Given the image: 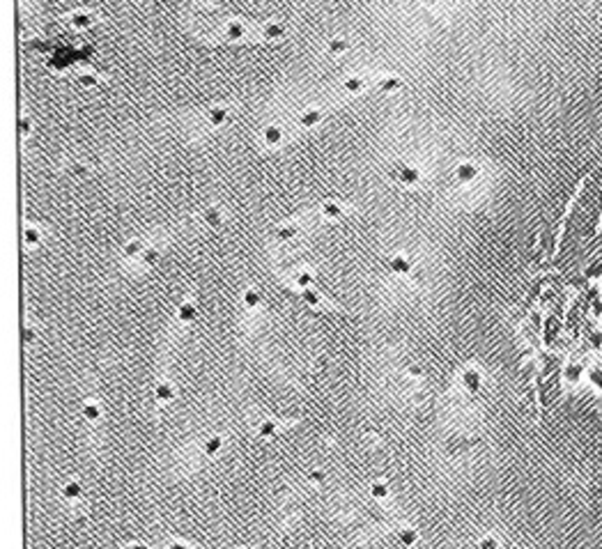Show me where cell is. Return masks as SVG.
<instances>
[{"label":"cell","mask_w":602,"mask_h":549,"mask_svg":"<svg viewBox=\"0 0 602 549\" xmlns=\"http://www.w3.org/2000/svg\"><path fill=\"white\" fill-rule=\"evenodd\" d=\"M370 494H372L375 499H386V497H389V487H386L384 482H372Z\"/></svg>","instance_id":"cell-28"},{"label":"cell","mask_w":602,"mask_h":549,"mask_svg":"<svg viewBox=\"0 0 602 549\" xmlns=\"http://www.w3.org/2000/svg\"><path fill=\"white\" fill-rule=\"evenodd\" d=\"M196 317H198V308H196V303H191V301H186V303H182V306H180V322L188 324V322H193Z\"/></svg>","instance_id":"cell-12"},{"label":"cell","mask_w":602,"mask_h":549,"mask_svg":"<svg viewBox=\"0 0 602 549\" xmlns=\"http://www.w3.org/2000/svg\"><path fill=\"white\" fill-rule=\"evenodd\" d=\"M65 21H67L74 30H88V28H92L99 19L94 14H90V12H74V14L65 16Z\"/></svg>","instance_id":"cell-4"},{"label":"cell","mask_w":602,"mask_h":549,"mask_svg":"<svg viewBox=\"0 0 602 549\" xmlns=\"http://www.w3.org/2000/svg\"><path fill=\"white\" fill-rule=\"evenodd\" d=\"M476 549H499V542L492 538V535H487V538H483L478 545H476Z\"/></svg>","instance_id":"cell-31"},{"label":"cell","mask_w":602,"mask_h":549,"mask_svg":"<svg viewBox=\"0 0 602 549\" xmlns=\"http://www.w3.org/2000/svg\"><path fill=\"white\" fill-rule=\"evenodd\" d=\"M301 299L306 301L308 306H313V308H329V306H324L322 303V297H320V292H315V290H301Z\"/></svg>","instance_id":"cell-11"},{"label":"cell","mask_w":602,"mask_h":549,"mask_svg":"<svg viewBox=\"0 0 602 549\" xmlns=\"http://www.w3.org/2000/svg\"><path fill=\"white\" fill-rule=\"evenodd\" d=\"M313 274L310 271H299V274H294V285L301 287V290H308L310 285H313Z\"/></svg>","instance_id":"cell-18"},{"label":"cell","mask_w":602,"mask_h":549,"mask_svg":"<svg viewBox=\"0 0 602 549\" xmlns=\"http://www.w3.org/2000/svg\"><path fill=\"white\" fill-rule=\"evenodd\" d=\"M257 435L262 436V439L274 436V435H276V423H274V421H262L260 425H257Z\"/></svg>","instance_id":"cell-21"},{"label":"cell","mask_w":602,"mask_h":549,"mask_svg":"<svg viewBox=\"0 0 602 549\" xmlns=\"http://www.w3.org/2000/svg\"><path fill=\"white\" fill-rule=\"evenodd\" d=\"M462 384H464V389L471 393H476L478 389H481V375H478V370L476 368H467L464 372H462Z\"/></svg>","instance_id":"cell-7"},{"label":"cell","mask_w":602,"mask_h":549,"mask_svg":"<svg viewBox=\"0 0 602 549\" xmlns=\"http://www.w3.org/2000/svg\"><path fill=\"white\" fill-rule=\"evenodd\" d=\"M221 444H223L221 436H209V439L205 441V455H209V458L211 455H216V453L221 451Z\"/></svg>","instance_id":"cell-20"},{"label":"cell","mask_w":602,"mask_h":549,"mask_svg":"<svg viewBox=\"0 0 602 549\" xmlns=\"http://www.w3.org/2000/svg\"><path fill=\"white\" fill-rule=\"evenodd\" d=\"M170 549H186V545H182V542H173V545H170Z\"/></svg>","instance_id":"cell-37"},{"label":"cell","mask_w":602,"mask_h":549,"mask_svg":"<svg viewBox=\"0 0 602 549\" xmlns=\"http://www.w3.org/2000/svg\"><path fill=\"white\" fill-rule=\"evenodd\" d=\"M297 232H299V228L297 226H285V228H278L276 230V239L278 241H290L297 237Z\"/></svg>","instance_id":"cell-19"},{"label":"cell","mask_w":602,"mask_h":549,"mask_svg":"<svg viewBox=\"0 0 602 549\" xmlns=\"http://www.w3.org/2000/svg\"><path fill=\"white\" fill-rule=\"evenodd\" d=\"M347 214L345 207H340L338 203H324L322 205V216L324 218H331V221H338Z\"/></svg>","instance_id":"cell-9"},{"label":"cell","mask_w":602,"mask_h":549,"mask_svg":"<svg viewBox=\"0 0 602 549\" xmlns=\"http://www.w3.org/2000/svg\"><path fill=\"white\" fill-rule=\"evenodd\" d=\"M379 88H382V90H386V92H391V90H395V88H400V81H398V78H389V81H382V83H379Z\"/></svg>","instance_id":"cell-32"},{"label":"cell","mask_w":602,"mask_h":549,"mask_svg":"<svg viewBox=\"0 0 602 549\" xmlns=\"http://www.w3.org/2000/svg\"><path fill=\"white\" fill-rule=\"evenodd\" d=\"M83 416L88 418V421H99V416H101V409H99V405L90 402V405H85V407H83Z\"/></svg>","instance_id":"cell-23"},{"label":"cell","mask_w":602,"mask_h":549,"mask_svg":"<svg viewBox=\"0 0 602 549\" xmlns=\"http://www.w3.org/2000/svg\"><path fill=\"white\" fill-rule=\"evenodd\" d=\"M285 143V129L278 127V124H269V127L262 129V145L269 147V150H276L280 145Z\"/></svg>","instance_id":"cell-2"},{"label":"cell","mask_w":602,"mask_h":549,"mask_svg":"<svg viewBox=\"0 0 602 549\" xmlns=\"http://www.w3.org/2000/svg\"><path fill=\"white\" fill-rule=\"evenodd\" d=\"M32 336H35V333H32V329H25V331H23V340H25V343H30Z\"/></svg>","instance_id":"cell-36"},{"label":"cell","mask_w":602,"mask_h":549,"mask_svg":"<svg viewBox=\"0 0 602 549\" xmlns=\"http://www.w3.org/2000/svg\"><path fill=\"white\" fill-rule=\"evenodd\" d=\"M345 48H347V42H343V39H333V42L326 44V51L331 53V55H338V53H343Z\"/></svg>","instance_id":"cell-30"},{"label":"cell","mask_w":602,"mask_h":549,"mask_svg":"<svg viewBox=\"0 0 602 549\" xmlns=\"http://www.w3.org/2000/svg\"><path fill=\"white\" fill-rule=\"evenodd\" d=\"M398 538L405 547H412V545H416V540H418V533H416V528H400Z\"/></svg>","instance_id":"cell-17"},{"label":"cell","mask_w":602,"mask_h":549,"mask_svg":"<svg viewBox=\"0 0 602 549\" xmlns=\"http://www.w3.org/2000/svg\"><path fill=\"white\" fill-rule=\"evenodd\" d=\"M145 241H140V239H134V241H129L127 246H124V255L127 257H140L145 253Z\"/></svg>","instance_id":"cell-14"},{"label":"cell","mask_w":602,"mask_h":549,"mask_svg":"<svg viewBox=\"0 0 602 549\" xmlns=\"http://www.w3.org/2000/svg\"><path fill=\"white\" fill-rule=\"evenodd\" d=\"M74 173L76 175H85V173H88V168L81 166V163H74Z\"/></svg>","instance_id":"cell-35"},{"label":"cell","mask_w":602,"mask_h":549,"mask_svg":"<svg viewBox=\"0 0 602 549\" xmlns=\"http://www.w3.org/2000/svg\"><path fill=\"white\" fill-rule=\"evenodd\" d=\"M28 127H30V120H28V115H23V120H21V134H23V136L28 134V131H30V129H28Z\"/></svg>","instance_id":"cell-34"},{"label":"cell","mask_w":602,"mask_h":549,"mask_svg":"<svg viewBox=\"0 0 602 549\" xmlns=\"http://www.w3.org/2000/svg\"><path fill=\"white\" fill-rule=\"evenodd\" d=\"M458 177L462 182H471L476 177V168L474 166H460L458 168Z\"/></svg>","instance_id":"cell-29"},{"label":"cell","mask_w":602,"mask_h":549,"mask_svg":"<svg viewBox=\"0 0 602 549\" xmlns=\"http://www.w3.org/2000/svg\"><path fill=\"white\" fill-rule=\"evenodd\" d=\"M221 35H223L228 42H241V39L251 37V30L241 21H237V19H228V21L223 23V28H221Z\"/></svg>","instance_id":"cell-1"},{"label":"cell","mask_w":602,"mask_h":549,"mask_svg":"<svg viewBox=\"0 0 602 549\" xmlns=\"http://www.w3.org/2000/svg\"><path fill=\"white\" fill-rule=\"evenodd\" d=\"M308 478H310V482H324V478H326V474L317 469V471H310V474H308Z\"/></svg>","instance_id":"cell-33"},{"label":"cell","mask_w":602,"mask_h":549,"mask_svg":"<svg viewBox=\"0 0 602 549\" xmlns=\"http://www.w3.org/2000/svg\"><path fill=\"white\" fill-rule=\"evenodd\" d=\"M200 218H203V223H207L209 228H218L221 223H223V211L218 209V207H207V209H203Z\"/></svg>","instance_id":"cell-8"},{"label":"cell","mask_w":602,"mask_h":549,"mask_svg":"<svg viewBox=\"0 0 602 549\" xmlns=\"http://www.w3.org/2000/svg\"><path fill=\"white\" fill-rule=\"evenodd\" d=\"M409 372H412V375H414V377H418V375H421V370H418V368H409Z\"/></svg>","instance_id":"cell-39"},{"label":"cell","mask_w":602,"mask_h":549,"mask_svg":"<svg viewBox=\"0 0 602 549\" xmlns=\"http://www.w3.org/2000/svg\"><path fill=\"white\" fill-rule=\"evenodd\" d=\"M391 269L395 271V274H400V276H407V274H412V264H409V260L402 255H395L391 257Z\"/></svg>","instance_id":"cell-10"},{"label":"cell","mask_w":602,"mask_h":549,"mask_svg":"<svg viewBox=\"0 0 602 549\" xmlns=\"http://www.w3.org/2000/svg\"><path fill=\"white\" fill-rule=\"evenodd\" d=\"M418 170H414V168H402V173H400V180L405 182V184H416L418 182Z\"/></svg>","instance_id":"cell-24"},{"label":"cell","mask_w":602,"mask_h":549,"mask_svg":"<svg viewBox=\"0 0 602 549\" xmlns=\"http://www.w3.org/2000/svg\"><path fill=\"white\" fill-rule=\"evenodd\" d=\"M154 398L159 400V402H170V400L175 398V391H173V386L170 384H159L157 389H154Z\"/></svg>","instance_id":"cell-13"},{"label":"cell","mask_w":602,"mask_h":549,"mask_svg":"<svg viewBox=\"0 0 602 549\" xmlns=\"http://www.w3.org/2000/svg\"><path fill=\"white\" fill-rule=\"evenodd\" d=\"M78 83L85 85V88H92V85H97V83H99V78H97V74H90V71H81V74H78Z\"/></svg>","instance_id":"cell-26"},{"label":"cell","mask_w":602,"mask_h":549,"mask_svg":"<svg viewBox=\"0 0 602 549\" xmlns=\"http://www.w3.org/2000/svg\"><path fill=\"white\" fill-rule=\"evenodd\" d=\"M23 239H25V244H28V246H32V244H39V239H42V234H39V230H37V228L28 226V228H25V230H23Z\"/></svg>","instance_id":"cell-22"},{"label":"cell","mask_w":602,"mask_h":549,"mask_svg":"<svg viewBox=\"0 0 602 549\" xmlns=\"http://www.w3.org/2000/svg\"><path fill=\"white\" fill-rule=\"evenodd\" d=\"M230 113H232V106H214L207 111V124L211 129L226 127L228 120H230Z\"/></svg>","instance_id":"cell-3"},{"label":"cell","mask_w":602,"mask_h":549,"mask_svg":"<svg viewBox=\"0 0 602 549\" xmlns=\"http://www.w3.org/2000/svg\"><path fill=\"white\" fill-rule=\"evenodd\" d=\"M159 257H161V251H159V249H145V253L140 255V260H143L145 264H154V262H159Z\"/></svg>","instance_id":"cell-27"},{"label":"cell","mask_w":602,"mask_h":549,"mask_svg":"<svg viewBox=\"0 0 602 549\" xmlns=\"http://www.w3.org/2000/svg\"><path fill=\"white\" fill-rule=\"evenodd\" d=\"M324 115H326V111H324V108H308V111H303V113L297 117V127L313 129V127H317V124L324 120Z\"/></svg>","instance_id":"cell-5"},{"label":"cell","mask_w":602,"mask_h":549,"mask_svg":"<svg viewBox=\"0 0 602 549\" xmlns=\"http://www.w3.org/2000/svg\"><path fill=\"white\" fill-rule=\"evenodd\" d=\"M81 492H83V487H81V482L71 480V482H67V485L62 487V497L67 499V501H74V499H78V497H81Z\"/></svg>","instance_id":"cell-15"},{"label":"cell","mask_w":602,"mask_h":549,"mask_svg":"<svg viewBox=\"0 0 602 549\" xmlns=\"http://www.w3.org/2000/svg\"><path fill=\"white\" fill-rule=\"evenodd\" d=\"M260 303H262V297H260L257 290H246V292H244V306H246L249 310H255Z\"/></svg>","instance_id":"cell-16"},{"label":"cell","mask_w":602,"mask_h":549,"mask_svg":"<svg viewBox=\"0 0 602 549\" xmlns=\"http://www.w3.org/2000/svg\"><path fill=\"white\" fill-rule=\"evenodd\" d=\"M260 37L267 39V42H276V39H285V28L280 23H264L262 30H260Z\"/></svg>","instance_id":"cell-6"},{"label":"cell","mask_w":602,"mask_h":549,"mask_svg":"<svg viewBox=\"0 0 602 549\" xmlns=\"http://www.w3.org/2000/svg\"><path fill=\"white\" fill-rule=\"evenodd\" d=\"M124 549H147V547H145V545H127Z\"/></svg>","instance_id":"cell-38"},{"label":"cell","mask_w":602,"mask_h":549,"mask_svg":"<svg viewBox=\"0 0 602 549\" xmlns=\"http://www.w3.org/2000/svg\"><path fill=\"white\" fill-rule=\"evenodd\" d=\"M363 85H366V78H361V76H354V78L345 81V90L347 92H359Z\"/></svg>","instance_id":"cell-25"}]
</instances>
